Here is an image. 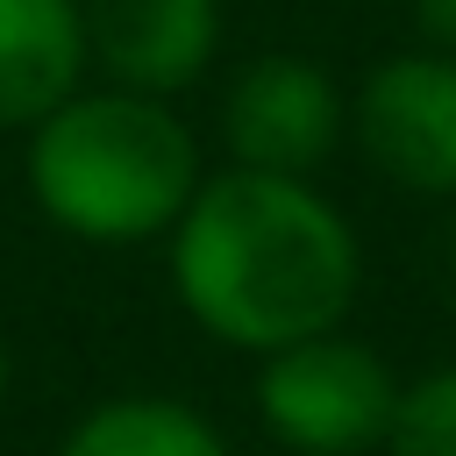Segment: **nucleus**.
Instances as JSON below:
<instances>
[{
	"label": "nucleus",
	"instance_id": "11",
	"mask_svg": "<svg viewBox=\"0 0 456 456\" xmlns=\"http://www.w3.org/2000/svg\"><path fill=\"white\" fill-rule=\"evenodd\" d=\"M7 385H14V356H7V335H0V413H7Z\"/></svg>",
	"mask_w": 456,
	"mask_h": 456
},
{
	"label": "nucleus",
	"instance_id": "1",
	"mask_svg": "<svg viewBox=\"0 0 456 456\" xmlns=\"http://www.w3.org/2000/svg\"><path fill=\"white\" fill-rule=\"evenodd\" d=\"M171 292L192 328L242 356H278L349 321L363 292V242L314 178L207 171L171 228Z\"/></svg>",
	"mask_w": 456,
	"mask_h": 456
},
{
	"label": "nucleus",
	"instance_id": "4",
	"mask_svg": "<svg viewBox=\"0 0 456 456\" xmlns=\"http://www.w3.org/2000/svg\"><path fill=\"white\" fill-rule=\"evenodd\" d=\"M349 142L385 185L413 200H456V57H378L349 93Z\"/></svg>",
	"mask_w": 456,
	"mask_h": 456
},
{
	"label": "nucleus",
	"instance_id": "2",
	"mask_svg": "<svg viewBox=\"0 0 456 456\" xmlns=\"http://www.w3.org/2000/svg\"><path fill=\"white\" fill-rule=\"evenodd\" d=\"M21 185L57 235L93 249H135L171 242L207 171L171 100L86 86L21 135Z\"/></svg>",
	"mask_w": 456,
	"mask_h": 456
},
{
	"label": "nucleus",
	"instance_id": "13",
	"mask_svg": "<svg viewBox=\"0 0 456 456\" xmlns=\"http://www.w3.org/2000/svg\"><path fill=\"white\" fill-rule=\"evenodd\" d=\"M264 456H292V449H264Z\"/></svg>",
	"mask_w": 456,
	"mask_h": 456
},
{
	"label": "nucleus",
	"instance_id": "5",
	"mask_svg": "<svg viewBox=\"0 0 456 456\" xmlns=\"http://www.w3.org/2000/svg\"><path fill=\"white\" fill-rule=\"evenodd\" d=\"M342 135H349V100L335 71L299 50H264L235 64L221 86V142L235 171L314 178Z\"/></svg>",
	"mask_w": 456,
	"mask_h": 456
},
{
	"label": "nucleus",
	"instance_id": "10",
	"mask_svg": "<svg viewBox=\"0 0 456 456\" xmlns=\"http://www.w3.org/2000/svg\"><path fill=\"white\" fill-rule=\"evenodd\" d=\"M413 28H420V50L456 57V0H413Z\"/></svg>",
	"mask_w": 456,
	"mask_h": 456
},
{
	"label": "nucleus",
	"instance_id": "6",
	"mask_svg": "<svg viewBox=\"0 0 456 456\" xmlns=\"http://www.w3.org/2000/svg\"><path fill=\"white\" fill-rule=\"evenodd\" d=\"M100 86L178 100L221 57V0H78Z\"/></svg>",
	"mask_w": 456,
	"mask_h": 456
},
{
	"label": "nucleus",
	"instance_id": "7",
	"mask_svg": "<svg viewBox=\"0 0 456 456\" xmlns=\"http://www.w3.org/2000/svg\"><path fill=\"white\" fill-rule=\"evenodd\" d=\"M86 14L78 0H0V135H28L71 93H86Z\"/></svg>",
	"mask_w": 456,
	"mask_h": 456
},
{
	"label": "nucleus",
	"instance_id": "8",
	"mask_svg": "<svg viewBox=\"0 0 456 456\" xmlns=\"http://www.w3.org/2000/svg\"><path fill=\"white\" fill-rule=\"evenodd\" d=\"M57 456H228L221 428L164 392H121L100 399L71 420V435L57 442Z\"/></svg>",
	"mask_w": 456,
	"mask_h": 456
},
{
	"label": "nucleus",
	"instance_id": "3",
	"mask_svg": "<svg viewBox=\"0 0 456 456\" xmlns=\"http://www.w3.org/2000/svg\"><path fill=\"white\" fill-rule=\"evenodd\" d=\"M399 370L349 328L292 342L256 363V420L292 456H370L399 420Z\"/></svg>",
	"mask_w": 456,
	"mask_h": 456
},
{
	"label": "nucleus",
	"instance_id": "12",
	"mask_svg": "<svg viewBox=\"0 0 456 456\" xmlns=\"http://www.w3.org/2000/svg\"><path fill=\"white\" fill-rule=\"evenodd\" d=\"M449 271H456V235H449Z\"/></svg>",
	"mask_w": 456,
	"mask_h": 456
},
{
	"label": "nucleus",
	"instance_id": "9",
	"mask_svg": "<svg viewBox=\"0 0 456 456\" xmlns=\"http://www.w3.org/2000/svg\"><path fill=\"white\" fill-rule=\"evenodd\" d=\"M385 456H456V363H435L399 392Z\"/></svg>",
	"mask_w": 456,
	"mask_h": 456
}]
</instances>
